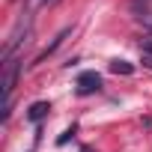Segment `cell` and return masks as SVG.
<instances>
[{"mask_svg":"<svg viewBox=\"0 0 152 152\" xmlns=\"http://www.w3.org/2000/svg\"><path fill=\"white\" fill-rule=\"evenodd\" d=\"M15 81H18V60H3V99L12 102V90H15Z\"/></svg>","mask_w":152,"mask_h":152,"instance_id":"6da1fadb","label":"cell"},{"mask_svg":"<svg viewBox=\"0 0 152 152\" xmlns=\"http://www.w3.org/2000/svg\"><path fill=\"white\" fill-rule=\"evenodd\" d=\"M99 90H102V78L96 72H84L78 78V93L81 96H90V93H99Z\"/></svg>","mask_w":152,"mask_h":152,"instance_id":"7a4b0ae2","label":"cell"},{"mask_svg":"<svg viewBox=\"0 0 152 152\" xmlns=\"http://www.w3.org/2000/svg\"><path fill=\"white\" fill-rule=\"evenodd\" d=\"M48 110H51L48 102H33L30 110H27V119H30V122H42V119L48 116Z\"/></svg>","mask_w":152,"mask_h":152,"instance_id":"3957f363","label":"cell"},{"mask_svg":"<svg viewBox=\"0 0 152 152\" xmlns=\"http://www.w3.org/2000/svg\"><path fill=\"white\" fill-rule=\"evenodd\" d=\"M140 54H143V66L152 69V36H146V39L140 42Z\"/></svg>","mask_w":152,"mask_h":152,"instance_id":"277c9868","label":"cell"},{"mask_svg":"<svg viewBox=\"0 0 152 152\" xmlns=\"http://www.w3.org/2000/svg\"><path fill=\"white\" fill-rule=\"evenodd\" d=\"M110 72H113V75H131V72H134V66H131V63H125V60H113V63H110Z\"/></svg>","mask_w":152,"mask_h":152,"instance_id":"5b68a950","label":"cell"},{"mask_svg":"<svg viewBox=\"0 0 152 152\" xmlns=\"http://www.w3.org/2000/svg\"><path fill=\"white\" fill-rule=\"evenodd\" d=\"M72 134H75V125H72V128H66V131L60 134V140H57V143H60V146H63V143H69V137H72Z\"/></svg>","mask_w":152,"mask_h":152,"instance_id":"8992f818","label":"cell"},{"mask_svg":"<svg viewBox=\"0 0 152 152\" xmlns=\"http://www.w3.org/2000/svg\"><path fill=\"white\" fill-rule=\"evenodd\" d=\"M45 3H57V0H45Z\"/></svg>","mask_w":152,"mask_h":152,"instance_id":"52a82bcc","label":"cell"},{"mask_svg":"<svg viewBox=\"0 0 152 152\" xmlns=\"http://www.w3.org/2000/svg\"><path fill=\"white\" fill-rule=\"evenodd\" d=\"M81 152H90V149H81Z\"/></svg>","mask_w":152,"mask_h":152,"instance_id":"ba28073f","label":"cell"}]
</instances>
